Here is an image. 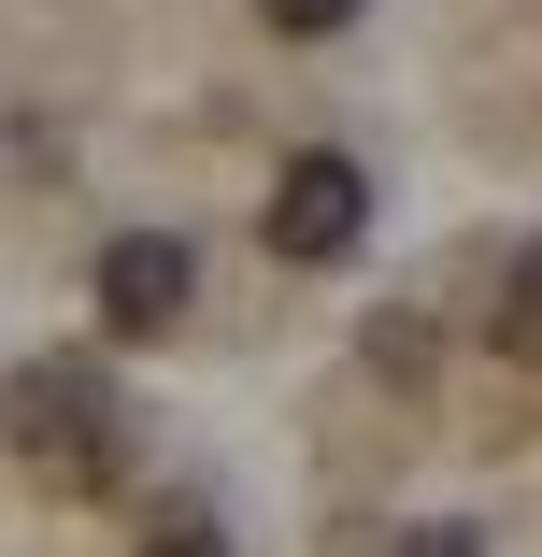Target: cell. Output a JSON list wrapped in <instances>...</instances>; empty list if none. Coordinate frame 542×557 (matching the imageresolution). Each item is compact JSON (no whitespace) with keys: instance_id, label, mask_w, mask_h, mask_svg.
<instances>
[{"instance_id":"obj_3","label":"cell","mask_w":542,"mask_h":557,"mask_svg":"<svg viewBox=\"0 0 542 557\" xmlns=\"http://www.w3.org/2000/svg\"><path fill=\"white\" fill-rule=\"evenodd\" d=\"M186 300H200L186 230H115V244H100V329H115V344H172Z\"/></svg>"},{"instance_id":"obj_2","label":"cell","mask_w":542,"mask_h":557,"mask_svg":"<svg viewBox=\"0 0 542 557\" xmlns=\"http://www.w3.org/2000/svg\"><path fill=\"white\" fill-rule=\"evenodd\" d=\"M357 244H371V172H357V158H329V144H300V158L272 172V258L343 272Z\"/></svg>"},{"instance_id":"obj_6","label":"cell","mask_w":542,"mask_h":557,"mask_svg":"<svg viewBox=\"0 0 542 557\" xmlns=\"http://www.w3.org/2000/svg\"><path fill=\"white\" fill-rule=\"evenodd\" d=\"M143 557H229V529H214V515H157Z\"/></svg>"},{"instance_id":"obj_7","label":"cell","mask_w":542,"mask_h":557,"mask_svg":"<svg viewBox=\"0 0 542 557\" xmlns=\"http://www.w3.org/2000/svg\"><path fill=\"white\" fill-rule=\"evenodd\" d=\"M371 557H486L471 529H400V543H371Z\"/></svg>"},{"instance_id":"obj_5","label":"cell","mask_w":542,"mask_h":557,"mask_svg":"<svg viewBox=\"0 0 542 557\" xmlns=\"http://www.w3.org/2000/svg\"><path fill=\"white\" fill-rule=\"evenodd\" d=\"M257 15H272L286 44H329V29H357V0H257Z\"/></svg>"},{"instance_id":"obj_4","label":"cell","mask_w":542,"mask_h":557,"mask_svg":"<svg viewBox=\"0 0 542 557\" xmlns=\"http://www.w3.org/2000/svg\"><path fill=\"white\" fill-rule=\"evenodd\" d=\"M486 314H500V344H514V358L542 372V230H528V244L500 258V300H486Z\"/></svg>"},{"instance_id":"obj_1","label":"cell","mask_w":542,"mask_h":557,"mask_svg":"<svg viewBox=\"0 0 542 557\" xmlns=\"http://www.w3.org/2000/svg\"><path fill=\"white\" fill-rule=\"evenodd\" d=\"M0 443H15L43 486L100 500V486L129 472V400H115V372H100V358H29L15 386H0Z\"/></svg>"}]
</instances>
